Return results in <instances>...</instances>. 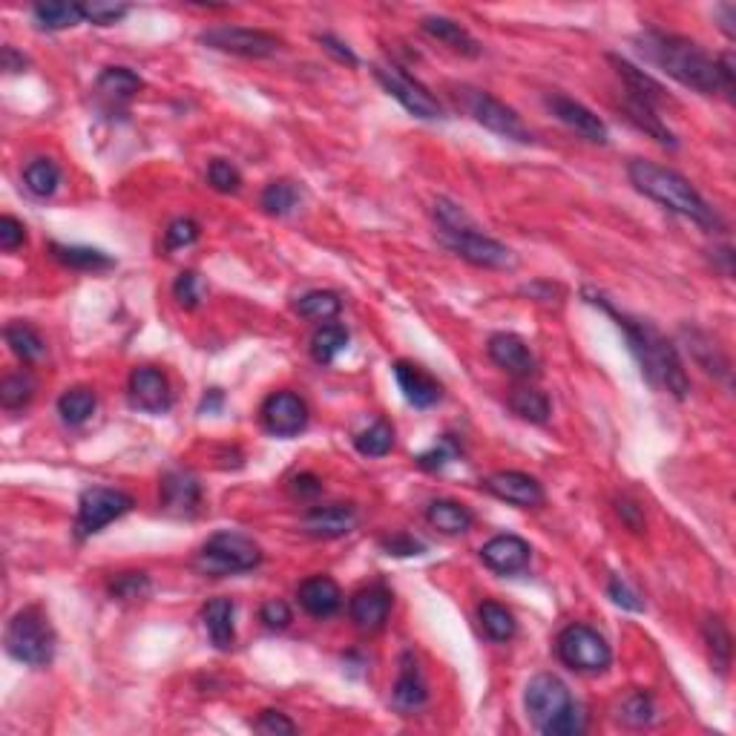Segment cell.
<instances>
[{
	"instance_id": "cell-11",
	"label": "cell",
	"mask_w": 736,
	"mask_h": 736,
	"mask_svg": "<svg viewBox=\"0 0 736 736\" xmlns=\"http://www.w3.org/2000/svg\"><path fill=\"white\" fill-rule=\"evenodd\" d=\"M374 78H377L380 87L389 92L394 101H400L414 118H423V121L443 118V107L437 104L435 95L426 90L420 81H414L406 69L394 67V64H377V67H374Z\"/></svg>"
},
{
	"instance_id": "cell-56",
	"label": "cell",
	"mask_w": 736,
	"mask_h": 736,
	"mask_svg": "<svg viewBox=\"0 0 736 736\" xmlns=\"http://www.w3.org/2000/svg\"><path fill=\"white\" fill-rule=\"evenodd\" d=\"M317 41H320L322 49H325V52H331V55H334L340 64H348V67H357V64H360V61H357V55H354V52H351L343 41H337L334 35H320Z\"/></svg>"
},
{
	"instance_id": "cell-40",
	"label": "cell",
	"mask_w": 736,
	"mask_h": 736,
	"mask_svg": "<svg viewBox=\"0 0 736 736\" xmlns=\"http://www.w3.org/2000/svg\"><path fill=\"white\" fill-rule=\"evenodd\" d=\"M340 308H343V299L334 291H308L305 297L297 299V314L305 320H334L340 314Z\"/></svg>"
},
{
	"instance_id": "cell-27",
	"label": "cell",
	"mask_w": 736,
	"mask_h": 736,
	"mask_svg": "<svg viewBox=\"0 0 736 736\" xmlns=\"http://www.w3.org/2000/svg\"><path fill=\"white\" fill-rule=\"evenodd\" d=\"M423 32L426 35H432L435 41H440L443 46H449L452 52H460V55H466V58H475V55H481V44L460 26L458 21H452V18H443V15H429V18H423Z\"/></svg>"
},
{
	"instance_id": "cell-1",
	"label": "cell",
	"mask_w": 736,
	"mask_h": 736,
	"mask_svg": "<svg viewBox=\"0 0 736 736\" xmlns=\"http://www.w3.org/2000/svg\"><path fill=\"white\" fill-rule=\"evenodd\" d=\"M636 49L650 61L653 67L667 72L673 81L682 87L702 92V95H716V92H734V61L731 55L713 58L696 41H688L682 35H670L662 29H644L636 35Z\"/></svg>"
},
{
	"instance_id": "cell-54",
	"label": "cell",
	"mask_w": 736,
	"mask_h": 736,
	"mask_svg": "<svg viewBox=\"0 0 736 736\" xmlns=\"http://www.w3.org/2000/svg\"><path fill=\"white\" fill-rule=\"evenodd\" d=\"M259 619L265 621V627H271V630H285L291 624V607L282 598H271L262 604Z\"/></svg>"
},
{
	"instance_id": "cell-12",
	"label": "cell",
	"mask_w": 736,
	"mask_h": 736,
	"mask_svg": "<svg viewBox=\"0 0 736 736\" xmlns=\"http://www.w3.org/2000/svg\"><path fill=\"white\" fill-rule=\"evenodd\" d=\"M466 110H469V115L481 127L498 133L501 138L518 141V144H529L532 141V133L527 130V124L521 121V115L515 113L512 107H506L504 101H498L492 92L466 90Z\"/></svg>"
},
{
	"instance_id": "cell-16",
	"label": "cell",
	"mask_w": 736,
	"mask_h": 736,
	"mask_svg": "<svg viewBox=\"0 0 736 736\" xmlns=\"http://www.w3.org/2000/svg\"><path fill=\"white\" fill-rule=\"evenodd\" d=\"M483 489L489 495H495L498 501L512 506H521V509H535V506L544 504V489L541 483L535 481L527 472H495L483 481Z\"/></svg>"
},
{
	"instance_id": "cell-58",
	"label": "cell",
	"mask_w": 736,
	"mask_h": 736,
	"mask_svg": "<svg viewBox=\"0 0 736 736\" xmlns=\"http://www.w3.org/2000/svg\"><path fill=\"white\" fill-rule=\"evenodd\" d=\"M291 492H294L297 498H314V495H320L322 492V483L317 475L302 472V475H297V478L291 481Z\"/></svg>"
},
{
	"instance_id": "cell-49",
	"label": "cell",
	"mask_w": 736,
	"mask_h": 736,
	"mask_svg": "<svg viewBox=\"0 0 736 736\" xmlns=\"http://www.w3.org/2000/svg\"><path fill=\"white\" fill-rule=\"evenodd\" d=\"M81 6H84V21L95 23V26H113L130 12L124 3H104V0H92V3H81Z\"/></svg>"
},
{
	"instance_id": "cell-13",
	"label": "cell",
	"mask_w": 736,
	"mask_h": 736,
	"mask_svg": "<svg viewBox=\"0 0 736 736\" xmlns=\"http://www.w3.org/2000/svg\"><path fill=\"white\" fill-rule=\"evenodd\" d=\"M262 423L276 437H294L308 426V406L294 391H274L262 403Z\"/></svg>"
},
{
	"instance_id": "cell-32",
	"label": "cell",
	"mask_w": 736,
	"mask_h": 736,
	"mask_svg": "<svg viewBox=\"0 0 736 736\" xmlns=\"http://www.w3.org/2000/svg\"><path fill=\"white\" fill-rule=\"evenodd\" d=\"M624 113H627V118L642 130V133H647L650 138H656L659 144H665V147H676V136L670 133L665 127V121L656 115V110L650 107V104H642V101H636V98H624Z\"/></svg>"
},
{
	"instance_id": "cell-50",
	"label": "cell",
	"mask_w": 736,
	"mask_h": 736,
	"mask_svg": "<svg viewBox=\"0 0 736 736\" xmlns=\"http://www.w3.org/2000/svg\"><path fill=\"white\" fill-rule=\"evenodd\" d=\"M458 452L460 449L455 446V443H452V437H443L435 449H429V452L417 455V466H420V469H426V472H437V469H443L449 460L458 458Z\"/></svg>"
},
{
	"instance_id": "cell-31",
	"label": "cell",
	"mask_w": 736,
	"mask_h": 736,
	"mask_svg": "<svg viewBox=\"0 0 736 736\" xmlns=\"http://www.w3.org/2000/svg\"><path fill=\"white\" fill-rule=\"evenodd\" d=\"M3 337H6V343L12 348V354H15L21 363H38V360H44L46 343L41 340V334H38L32 325H26V322H9L6 331H3Z\"/></svg>"
},
{
	"instance_id": "cell-45",
	"label": "cell",
	"mask_w": 736,
	"mask_h": 736,
	"mask_svg": "<svg viewBox=\"0 0 736 736\" xmlns=\"http://www.w3.org/2000/svg\"><path fill=\"white\" fill-rule=\"evenodd\" d=\"M435 222L440 230L478 228L475 219H472L463 207H458L455 202H449V199H437L435 202Z\"/></svg>"
},
{
	"instance_id": "cell-8",
	"label": "cell",
	"mask_w": 736,
	"mask_h": 736,
	"mask_svg": "<svg viewBox=\"0 0 736 736\" xmlns=\"http://www.w3.org/2000/svg\"><path fill=\"white\" fill-rule=\"evenodd\" d=\"M440 236V245L449 248V251L466 259L469 265H478V268H489V271H506V268H515V253L509 251L506 245H501L498 239L481 233V228L469 230H437Z\"/></svg>"
},
{
	"instance_id": "cell-4",
	"label": "cell",
	"mask_w": 736,
	"mask_h": 736,
	"mask_svg": "<svg viewBox=\"0 0 736 736\" xmlns=\"http://www.w3.org/2000/svg\"><path fill=\"white\" fill-rule=\"evenodd\" d=\"M524 708L544 736H578L584 731V713L573 702L567 685L552 673H538L529 679Z\"/></svg>"
},
{
	"instance_id": "cell-26",
	"label": "cell",
	"mask_w": 736,
	"mask_h": 736,
	"mask_svg": "<svg viewBox=\"0 0 736 736\" xmlns=\"http://www.w3.org/2000/svg\"><path fill=\"white\" fill-rule=\"evenodd\" d=\"M236 604L230 598H210L202 610V621H205L207 636L219 650H230L236 642Z\"/></svg>"
},
{
	"instance_id": "cell-34",
	"label": "cell",
	"mask_w": 736,
	"mask_h": 736,
	"mask_svg": "<svg viewBox=\"0 0 736 736\" xmlns=\"http://www.w3.org/2000/svg\"><path fill=\"white\" fill-rule=\"evenodd\" d=\"M616 719L627 728H647L656 722V705L647 690H630L616 708Z\"/></svg>"
},
{
	"instance_id": "cell-3",
	"label": "cell",
	"mask_w": 736,
	"mask_h": 736,
	"mask_svg": "<svg viewBox=\"0 0 736 736\" xmlns=\"http://www.w3.org/2000/svg\"><path fill=\"white\" fill-rule=\"evenodd\" d=\"M627 176H630V182L636 184V190L644 193L647 199L659 202L662 207L679 213V216H685V219L702 225V228L722 230L719 213L702 199V193L682 173H676L670 167H662L656 161L633 159L630 167H627Z\"/></svg>"
},
{
	"instance_id": "cell-28",
	"label": "cell",
	"mask_w": 736,
	"mask_h": 736,
	"mask_svg": "<svg viewBox=\"0 0 736 736\" xmlns=\"http://www.w3.org/2000/svg\"><path fill=\"white\" fill-rule=\"evenodd\" d=\"M426 521L435 529H440L443 535H463L469 532L475 524V515L458 501H449V498H440L426 506Z\"/></svg>"
},
{
	"instance_id": "cell-53",
	"label": "cell",
	"mask_w": 736,
	"mask_h": 736,
	"mask_svg": "<svg viewBox=\"0 0 736 736\" xmlns=\"http://www.w3.org/2000/svg\"><path fill=\"white\" fill-rule=\"evenodd\" d=\"M607 593H610V598L619 604V607H624V610H633V613H642L644 610V601L642 596L621 578V575H613L610 578V584H607Z\"/></svg>"
},
{
	"instance_id": "cell-35",
	"label": "cell",
	"mask_w": 736,
	"mask_h": 736,
	"mask_svg": "<svg viewBox=\"0 0 736 736\" xmlns=\"http://www.w3.org/2000/svg\"><path fill=\"white\" fill-rule=\"evenodd\" d=\"M95 87H98L101 95H107V98H113V101H130V98L144 87V81L138 78L133 69L107 67L101 75H98Z\"/></svg>"
},
{
	"instance_id": "cell-25",
	"label": "cell",
	"mask_w": 736,
	"mask_h": 736,
	"mask_svg": "<svg viewBox=\"0 0 736 736\" xmlns=\"http://www.w3.org/2000/svg\"><path fill=\"white\" fill-rule=\"evenodd\" d=\"M610 61H613V67L619 72V78L624 81V87H627V95H630V98H636V101H642V104H650L653 110H656L659 104H667V101H670L665 87H662L656 78H650L644 69L633 67L630 61H624L619 55H610Z\"/></svg>"
},
{
	"instance_id": "cell-7",
	"label": "cell",
	"mask_w": 736,
	"mask_h": 736,
	"mask_svg": "<svg viewBox=\"0 0 736 736\" xmlns=\"http://www.w3.org/2000/svg\"><path fill=\"white\" fill-rule=\"evenodd\" d=\"M555 650H558V659L578 673H601L613 662L610 644L604 642V636L598 630L587 627V624L564 627L555 639Z\"/></svg>"
},
{
	"instance_id": "cell-20",
	"label": "cell",
	"mask_w": 736,
	"mask_h": 736,
	"mask_svg": "<svg viewBox=\"0 0 736 736\" xmlns=\"http://www.w3.org/2000/svg\"><path fill=\"white\" fill-rule=\"evenodd\" d=\"M391 702L397 711L403 713L420 711L429 702V685H426L423 670H420L412 653H403V659H400V673H397V682L391 688Z\"/></svg>"
},
{
	"instance_id": "cell-42",
	"label": "cell",
	"mask_w": 736,
	"mask_h": 736,
	"mask_svg": "<svg viewBox=\"0 0 736 736\" xmlns=\"http://www.w3.org/2000/svg\"><path fill=\"white\" fill-rule=\"evenodd\" d=\"M299 202V190L297 184L288 182V179H279V182H271L265 190H262V196H259V205L265 213H271V216H285V213H291Z\"/></svg>"
},
{
	"instance_id": "cell-22",
	"label": "cell",
	"mask_w": 736,
	"mask_h": 736,
	"mask_svg": "<svg viewBox=\"0 0 736 736\" xmlns=\"http://www.w3.org/2000/svg\"><path fill=\"white\" fill-rule=\"evenodd\" d=\"M348 613H351V621L366 630V633H374L380 630L391 613V593L380 584H371V587H363L351 596V604H348Z\"/></svg>"
},
{
	"instance_id": "cell-29",
	"label": "cell",
	"mask_w": 736,
	"mask_h": 736,
	"mask_svg": "<svg viewBox=\"0 0 736 736\" xmlns=\"http://www.w3.org/2000/svg\"><path fill=\"white\" fill-rule=\"evenodd\" d=\"M49 251L52 256L61 262V265H67V268H75V271H110L115 262L113 256H107L104 251H98V248H87V245H49Z\"/></svg>"
},
{
	"instance_id": "cell-43",
	"label": "cell",
	"mask_w": 736,
	"mask_h": 736,
	"mask_svg": "<svg viewBox=\"0 0 736 736\" xmlns=\"http://www.w3.org/2000/svg\"><path fill=\"white\" fill-rule=\"evenodd\" d=\"M32 394H35V383H32V377L23 374V371L3 377V383H0V403H3V409H9V412L23 409V406L32 400Z\"/></svg>"
},
{
	"instance_id": "cell-19",
	"label": "cell",
	"mask_w": 736,
	"mask_h": 736,
	"mask_svg": "<svg viewBox=\"0 0 736 736\" xmlns=\"http://www.w3.org/2000/svg\"><path fill=\"white\" fill-rule=\"evenodd\" d=\"M360 524L357 509L348 504H328L314 506L305 512L302 518V532L314 535V538H343L348 532H354Z\"/></svg>"
},
{
	"instance_id": "cell-48",
	"label": "cell",
	"mask_w": 736,
	"mask_h": 736,
	"mask_svg": "<svg viewBox=\"0 0 736 736\" xmlns=\"http://www.w3.org/2000/svg\"><path fill=\"white\" fill-rule=\"evenodd\" d=\"M150 590V581L144 573H121L110 581V593L115 598H124V601H136V598L147 596Z\"/></svg>"
},
{
	"instance_id": "cell-39",
	"label": "cell",
	"mask_w": 736,
	"mask_h": 736,
	"mask_svg": "<svg viewBox=\"0 0 736 736\" xmlns=\"http://www.w3.org/2000/svg\"><path fill=\"white\" fill-rule=\"evenodd\" d=\"M509 409L518 414L521 420L529 423H547L550 420V400L547 394L538 389H515L509 397Z\"/></svg>"
},
{
	"instance_id": "cell-36",
	"label": "cell",
	"mask_w": 736,
	"mask_h": 736,
	"mask_svg": "<svg viewBox=\"0 0 736 736\" xmlns=\"http://www.w3.org/2000/svg\"><path fill=\"white\" fill-rule=\"evenodd\" d=\"M23 184L32 196L49 199L61 184V170L52 159H32L23 167Z\"/></svg>"
},
{
	"instance_id": "cell-14",
	"label": "cell",
	"mask_w": 736,
	"mask_h": 736,
	"mask_svg": "<svg viewBox=\"0 0 736 736\" xmlns=\"http://www.w3.org/2000/svg\"><path fill=\"white\" fill-rule=\"evenodd\" d=\"M130 403L133 409L147 414H164L170 412L173 406V391H170V383L164 377V371L153 366H138L133 368L130 374Z\"/></svg>"
},
{
	"instance_id": "cell-37",
	"label": "cell",
	"mask_w": 736,
	"mask_h": 736,
	"mask_svg": "<svg viewBox=\"0 0 736 736\" xmlns=\"http://www.w3.org/2000/svg\"><path fill=\"white\" fill-rule=\"evenodd\" d=\"M95 406H98L95 391L87 389V386H75V389H67L61 394L58 414H61V420L69 423V426H84L92 414H95Z\"/></svg>"
},
{
	"instance_id": "cell-41",
	"label": "cell",
	"mask_w": 736,
	"mask_h": 736,
	"mask_svg": "<svg viewBox=\"0 0 736 736\" xmlns=\"http://www.w3.org/2000/svg\"><path fill=\"white\" fill-rule=\"evenodd\" d=\"M354 446L366 458H383V455H389L391 446H394V429H391L389 420L371 423L368 429H363L360 435L354 437Z\"/></svg>"
},
{
	"instance_id": "cell-33",
	"label": "cell",
	"mask_w": 736,
	"mask_h": 736,
	"mask_svg": "<svg viewBox=\"0 0 736 736\" xmlns=\"http://www.w3.org/2000/svg\"><path fill=\"white\" fill-rule=\"evenodd\" d=\"M32 18L46 32L69 29L84 21V6L81 3H38L32 6Z\"/></svg>"
},
{
	"instance_id": "cell-24",
	"label": "cell",
	"mask_w": 736,
	"mask_h": 736,
	"mask_svg": "<svg viewBox=\"0 0 736 736\" xmlns=\"http://www.w3.org/2000/svg\"><path fill=\"white\" fill-rule=\"evenodd\" d=\"M486 351H489L492 363L504 368L512 377H529L535 371V357H532L529 345L515 334H492Z\"/></svg>"
},
{
	"instance_id": "cell-51",
	"label": "cell",
	"mask_w": 736,
	"mask_h": 736,
	"mask_svg": "<svg viewBox=\"0 0 736 736\" xmlns=\"http://www.w3.org/2000/svg\"><path fill=\"white\" fill-rule=\"evenodd\" d=\"M173 297L179 299L182 308H196L202 302V282L193 271H184V274L176 276L173 282Z\"/></svg>"
},
{
	"instance_id": "cell-46",
	"label": "cell",
	"mask_w": 736,
	"mask_h": 736,
	"mask_svg": "<svg viewBox=\"0 0 736 736\" xmlns=\"http://www.w3.org/2000/svg\"><path fill=\"white\" fill-rule=\"evenodd\" d=\"M207 182L219 193H236L242 187V173L225 159H213L207 167Z\"/></svg>"
},
{
	"instance_id": "cell-18",
	"label": "cell",
	"mask_w": 736,
	"mask_h": 736,
	"mask_svg": "<svg viewBox=\"0 0 736 736\" xmlns=\"http://www.w3.org/2000/svg\"><path fill=\"white\" fill-rule=\"evenodd\" d=\"M481 561L498 575L524 573L532 561V547L518 535H495L481 547Z\"/></svg>"
},
{
	"instance_id": "cell-15",
	"label": "cell",
	"mask_w": 736,
	"mask_h": 736,
	"mask_svg": "<svg viewBox=\"0 0 736 736\" xmlns=\"http://www.w3.org/2000/svg\"><path fill=\"white\" fill-rule=\"evenodd\" d=\"M202 504V483L187 469H173L161 478V509L176 518H193Z\"/></svg>"
},
{
	"instance_id": "cell-6",
	"label": "cell",
	"mask_w": 736,
	"mask_h": 736,
	"mask_svg": "<svg viewBox=\"0 0 736 736\" xmlns=\"http://www.w3.org/2000/svg\"><path fill=\"white\" fill-rule=\"evenodd\" d=\"M262 564L259 544L242 532H213L196 555V570L207 578H225V575L251 573Z\"/></svg>"
},
{
	"instance_id": "cell-55",
	"label": "cell",
	"mask_w": 736,
	"mask_h": 736,
	"mask_svg": "<svg viewBox=\"0 0 736 736\" xmlns=\"http://www.w3.org/2000/svg\"><path fill=\"white\" fill-rule=\"evenodd\" d=\"M26 242V228L15 216H0V248L3 251H18Z\"/></svg>"
},
{
	"instance_id": "cell-59",
	"label": "cell",
	"mask_w": 736,
	"mask_h": 736,
	"mask_svg": "<svg viewBox=\"0 0 736 736\" xmlns=\"http://www.w3.org/2000/svg\"><path fill=\"white\" fill-rule=\"evenodd\" d=\"M3 69H9V72H21L23 67H26V58L23 55H18L12 46H3Z\"/></svg>"
},
{
	"instance_id": "cell-57",
	"label": "cell",
	"mask_w": 736,
	"mask_h": 736,
	"mask_svg": "<svg viewBox=\"0 0 736 736\" xmlns=\"http://www.w3.org/2000/svg\"><path fill=\"white\" fill-rule=\"evenodd\" d=\"M383 550L389 552V555H420V552H423V544L409 538V535H394V538H386V541H383Z\"/></svg>"
},
{
	"instance_id": "cell-23",
	"label": "cell",
	"mask_w": 736,
	"mask_h": 736,
	"mask_svg": "<svg viewBox=\"0 0 736 736\" xmlns=\"http://www.w3.org/2000/svg\"><path fill=\"white\" fill-rule=\"evenodd\" d=\"M297 598L302 610L314 619H331L343 607V593H340L337 581L328 575H314V578L302 581Z\"/></svg>"
},
{
	"instance_id": "cell-21",
	"label": "cell",
	"mask_w": 736,
	"mask_h": 736,
	"mask_svg": "<svg viewBox=\"0 0 736 736\" xmlns=\"http://www.w3.org/2000/svg\"><path fill=\"white\" fill-rule=\"evenodd\" d=\"M394 380L403 391V397L412 403L414 409H429L440 400V383L435 377L420 368L417 363H409V360H397L394 363Z\"/></svg>"
},
{
	"instance_id": "cell-52",
	"label": "cell",
	"mask_w": 736,
	"mask_h": 736,
	"mask_svg": "<svg viewBox=\"0 0 736 736\" xmlns=\"http://www.w3.org/2000/svg\"><path fill=\"white\" fill-rule=\"evenodd\" d=\"M253 728L259 731V734L265 736H291L297 734V725L285 716V713L279 711H262L259 713V719L253 722Z\"/></svg>"
},
{
	"instance_id": "cell-17",
	"label": "cell",
	"mask_w": 736,
	"mask_h": 736,
	"mask_svg": "<svg viewBox=\"0 0 736 736\" xmlns=\"http://www.w3.org/2000/svg\"><path fill=\"white\" fill-rule=\"evenodd\" d=\"M544 104L550 107V113L561 121V124H567L570 130H575L578 136H584L587 141H596V144H604L607 141V124L598 118L593 110H587L584 104H578L575 98H567V95H561V92H555V95H547L544 98Z\"/></svg>"
},
{
	"instance_id": "cell-44",
	"label": "cell",
	"mask_w": 736,
	"mask_h": 736,
	"mask_svg": "<svg viewBox=\"0 0 736 736\" xmlns=\"http://www.w3.org/2000/svg\"><path fill=\"white\" fill-rule=\"evenodd\" d=\"M705 642L711 647L716 667L725 673L728 665H731V633H728V627L722 624V619L711 616V619L705 621Z\"/></svg>"
},
{
	"instance_id": "cell-30",
	"label": "cell",
	"mask_w": 736,
	"mask_h": 736,
	"mask_svg": "<svg viewBox=\"0 0 736 736\" xmlns=\"http://www.w3.org/2000/svg\"><path fill=\"white\" fill-rule=\"evenodd\" d=\"M345 348H348V328L340 325V322H322L320 328L314 331V337H311V357L320 366L334 363Z\"/></svg>"
},
{
	"instance_id": "cell-2",
	"label": "cell",
	"mask_w": 736,
	"mask_h": 736,
	"mask_svg": "<svg viewBox=\"0 0 736 736\" xmlns=\"http://www.w3.org/2000/svg\"><path fill=\"white\" fill-rule=\"evenodd\" d=\"M584 297L590 299L593 305H598L604 314H610V317L616 320V325L624 331L627 345H630V351H633V357H636V363H639V368H642V374L647 377L650 386L673 394L676 400H685V397H688L690 391L688 371H685L682 360H679V351L673 348V343L667 340L656 325H650V322L644 320H633V317L621 314V311H616L607 299L601 297V294H596V291H590V288L584 291Z\"/></svg>"
},
{
	"instance_id": "cell-9",
	"label": "cell",
	"mask_w": 736,
	"mask_h": 736,
	"mask_svg": "<svg viewBox=\"0 0 736 736\" xmlns=\"http://www.w3.org/2000/svg\"><path fill=\"white\" fill-rule=\"evenodd\" d=\"M136 506V501L121 492V489H107V486H90L78 498V518H75V535L78 541L98 535L104 527H110L121 515H127Z\"/></svg>"
},
{
	"instance_id": "cell-38",
	"label": "cell",
	"mask_w": 736,
	"mask_h": 736,
	"mask_svg": "<svg viewBox=\"0 0 736 736\" xmlns=\"http://www.w3.org/2000/svg\"><path fill=\"white\" fill-rule=\"evenodd\" d=\"M478 616H481L483 633L492 642H509L518 633V621L512 616V610H506L504 604H498V601H483L478 607Z\"/></svg>"
},
{
	"instance_id": "cell-47",
	"label": "cell",
	"mask_w": 736,
	"mask_h": 736,
	"mask_svg": "<svg viewBox=\"0 0 736 736\" xmlns=\"http://www.w3.org/2000/svg\"><path fill=\"white\" fill-rule=\"evenodd\" d=\"M199 239V222H193V219H173L167 230H164V245H167V251H179V248H187V245H193Z\"/></svg>"
},
{
	"instance_id": "cell-10",
	"label": "cell",
	"mask_w": 736,
	"mask_h": 736,
	"mask_svg": "<svg viewBox=\"0 0 736 736\" xmlns=\"http://www.w3.org/2000/svg\"><path fill=\"white\" fill-rule=\"evenodd\" d=\"M199 44L242 58H271L282 49V38H276L274 32L248 29V26H213L199 35Z\"/></svg>"
},
{
	"instance_id": "cell-5",
	"label": "cell",
	"mask_w": 736,
	"mask_h": 736,
	"mask_svg": "<svg viewBox=\"0 0 736 736\" xmlns=\"http://www.w3.org/2000/svg\"><path fill=\"white\" fill-rule=\"evenodd\" d=\"M6 653L26 667H46L55 659V630L41 607H23L6 624Z\"/></svg>"
}]
</instances>
